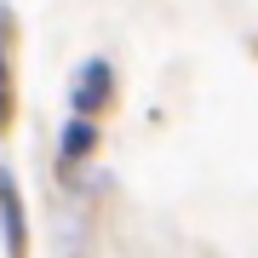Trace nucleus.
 Returning <instances> with one entry per match:
<instances>
[{
  "mask_svg": "<svg viewBox=\"0 0 258 258\" xmlns=\"http://www.w3.org/2000/svg\"><path fill=\"white\" fill-rule=\"evenodd\" d=\"M0 201H6V252L12 258H23V247H29V235H23V201H18V184H0Z\"/></svg>",
  "mask_w": 258,
  "mask_h": 258,
  "instance_id": "f257e3e1",
  "label": "nucleus"
},
{
  "mask_svg": "<svg viewBox=\"0 0 258 258\" xmlns=\"http://www.w3.org/2000/svg\"><path fill=\"white\" fill-rule=\"evenodd\" d=\"M103 92H109V63H86L81 81H75V103L92 109V103H103Z\"/></svg>",
  "mask_w": 258,
  "mask_h": 258,
  "instance_id": "f03ea898",
  "label": "nucleus"
},
{
  "mask_svg": "<svg viewBox=\"0 0 258 258\" xmlns=\"http://www.w3.org/2000/svg\"><path fill=\"white\" fill-rule=\"evenodd\" d=\"M92 144H98L92 120H69V132H63V155H69V161H81V155H86Z\"/></svg>",
  "mask_w": 258,
  "mask_h": 258,
  "instance_id": "7ed1b4c3",
  "label": "nucleus"
}]
</instances>
